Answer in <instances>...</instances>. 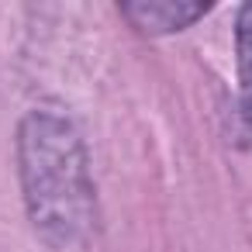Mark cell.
<instances>
[{
    "mask_svg": "<svg viewBox=\"0 0 252 252\" xmlns=\"http://www.w3.org/2000/svg\"><path fill=\"white\" fill-rule=\"evenodd\" d=\"M235 49H238V111L245 128H252V4L238 7L235 21Z\"/></svg>",
    "mask_w": 252,
    "mask_h": 252,
    "instance_id": "obj_3",
    "label": "cell"
},
{
    "mask_svg": "<svg viewBox=\"0 0 252 252\" xmlns=\"http://www.w3.org/2000/svg\"><path fill=\"white\" fill-rule=\"evenodd\" d=\"M211 11L207 0H125L121 14L128 18L131 28L142 35H169L180 28H190Z\"/></svg>",
    "mask_w": 252,
    "mask_h": 252,
    "instance_id": "obj_2",
    "label": "cell"
},
{
    "mask_svg": "<svg viewBox=\"0 0 252 252\" xmlns=\"http://www.w3.org/2000/svg\"><path fill=\"white\" fill-rule=\"evenodd\" d=\"M18 180L32 228L49 249H80L97 228V190L80 131L49 111L18 125Z\"/></svg>",
    "mask_w": 252,
    "mask_h": 252,
    "instance_id": "obj_1",
    "label": "cell"
}]
</instances>
